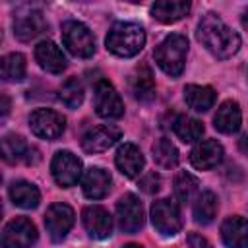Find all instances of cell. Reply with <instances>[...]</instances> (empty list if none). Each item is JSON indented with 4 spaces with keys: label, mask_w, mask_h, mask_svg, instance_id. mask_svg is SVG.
I'll return each mask as SVG.
<instances>
[{
    "label": "cell",
    "mask_w": 248,
    "mask_h": 248,
    "mask_svg": "<svg viewBox=\"0 0 248 248\" xmlns=\"http://www.w3.org/2000/svg\"><path fill=\"white\" fill-rule=\"evenodd\" d=\"M223 159V145L217 140L198 141L190 153V163L200 170H209L217 167Z\"/></svg>",
    "instance_id": "5bb4252c"
},
{
    "label": "cell",
    "mask_w": 248,
    "mask_h": 248,
    "mask_svg": "<svg viewBox=\"0 0 248 248\" xmlns=\"http://www.w3.org/2000/svg\"><path fill=\"white\" fill-rule=\"evenodd\" d=\"M93 103H95L97 114L103 118H120L124 112V105H122L118 91L105 79L97 81L95 93H93Z\"/></svg>",
    "instance_id": "30bf717a"
},
{
    "label": "cell",
    "mask_w": 248,
    "mask_h": 248,
    "mask_svg": "<svg viewBox=\"0 0 248 248\" xmlns=\"http://www.w3.org/2000/svg\"><path fill=\"white\" fill-rule=\"evenodd\" d=\"M184 101L196 112H205L215 103V91L207 85H186L184 87Z\"/></svg>",
    "instance_id": "603a6c76"
},
{
    "label": "cell",
    "mask_w": 248,
    "mask_h": 248,
    "mask_svg": "<svg viewBox=\"0 0 248 248\" xmlns=\"http://www.w3.org/2000/svg\"><path fill=\"white\" fill-rule=\"evenodd\" d=\"M81 188L89 200H101L108 194L110 174L101 167H91L85 170V174L81 178Z\"/></svg>",
    "instance_id": "d6986e66"
},
{
    "label": "cell",
    "mask_w": 248,
    "mask_h": 248,
    "mask_svg": "<svg viewBox=\"0 0 248 248\" xmlns=\"http://www.w3.org/2000/svg\"><path fill=\"white\" fill-rule=\"evenodd\" d=\"M151 151H153L155 163L161 165V167H165V169H170V167H174V165L178 163V149H176L174 143H172L170 140H167V138L157 140V141L153 143Z\"/></svg>",
    "instance_id": "4316f807"
},
{
    "label": "cell",
    "mask_w": 248,
    "mask_h": 248,
    "mask_svg": "<svg viewBox=\"0 0 248 248\" xmlns=\"http://www.w3.org/2000/svg\"><path fill=\"white\" fill-rule=\"evenodd\" d=\"M46 27V21L39 10H27L19 12L14 17V35L19 41H31L37 35H41Z\"/></svg>",
    "instance_id": "9a60e30c"
},
{
    "label": "cell",
    "mask_w": 248,
    "mask_h": 248,
    "mask_svg": "<svg viewBox=\"0 0 248 248\" xmlns=\"http://www.w3.org/2000/svg\"><path fill=\"white\" fill-rule=\"evenodd\" d=\"M27 149H29V145L23 141L21 136L8 134V136H4V140H2V157H4L8 163H16V161H19V159H25Z\"/></svg>",
    "instance_id": "f1b7e54d"
},
{
    "label": "cell",
    "mask_w": 248,
    "mask_h": 248,
    "mask_svg": "<svg viewBox=\"0 0 248 248\" xmlns=\"http://www.w3.org/2000/svg\"><path fill=\"white\" fill-rule=\"evenodd\" d=\"M172 130H174V134H176L184 143H194V141H198V140L202 138V134H203V124H202L198 118L180 114V116H176V120L172 122Z\"/></svg>",
    "instance_id": "484cf974"
},
{
    "label": "cell",
    "mask_w": 248,
    "mask_h": 248,
    "mask_svg": "<svg viewBox=\"0 0 248 248\" xmlns=\"http://www.w3.org/2000/svg\"><path fill=\"white\" fill-rule=\"evenodd\" d=\"M238 149L248 157V132L240 136V140H238Z\"/></svg>",
    "instance_id": "836d02e7"
},
{
    "label": "cell",
    "mask_w": 248,
    "mask_h": 248,
    "mask_svg": "<svg viewBox=\"0 0 248 248\" xmlns=\"http://www.w3.org/2000/svg\"><path fill=\"white\" fill-rule=\"evenodd\" d=\"M198 178L190 172H178L174 178V196L180 203L192 202V198L198 194Z\"/></svg>",
    "instance_id": "f546056e"
},
{
    "label": "cell",
    "mask_w": 248,
    "mask_h": 248,
    "mask_svg": "<svg viewBox=\"0 0 248 248\" xmlns=\"http://www.w3.org/2000/svg\"><path fill=\"white\" fill-rule=\"evenodd\" d=\"M151 223L165 236L176 234L182 229V217H180L178 205L170 200H165V198L153 202V205H151Z\"/></svg>",
    "instance_id": "5b68a950"
},
{
    "label": "cell",
    "mask_w": 248,
    "mask_h": 248,
    "mask_svg": "<svg viewBox=\"0 0 248 248\" xmlns=\"http://www.w3.org/2000/svg\"><path fill=\"white\" fill-rule=\"evenodd\" d=\"M242 25L248 29V8L244 10V14H242Z\"/></svg>",
    "instance_id": "d590c367"
},
{
    "label": "cell",
    "mask_w": 248,
    "mask_h": 248,
    "mask_svg": "<svg viewBox=\"0 0 248 248\" xmlns=\"http://www.w3.org/2000/svg\"><path fill=\"white\" fill-rule=\"evenodd\" d=\"M242 122V112L236 101H225L221 103V107L217 108L215 116H213V126L221 132V134H234L240 128Z\"/></svg>",
    "instance_id": "44dd1931"
},
{
    "label": "cell",
    "mask_w": 248,
    "mask_h": 248,
    "mask_svg": "<svg viewBox=\"0 0 248 248\" xmlns=\"http://www.w3.org/2000/svg\"><path fill=\"white\" fill-rule=\"evenodd\" d=\"M74 209L66 203H52L48 209H46V215H45V227H46V232L48 236L54 240V242H60L66 238V234L70 232L72 225H74Z\"/></svg>",
    "instance_id": "8fae6325"
},
{
    "label": "cell",
    "mask_w": 248,
    "mask_h": 248,
    "mask_svg": "<svg viewBox=\"0 0 248 248\" xmlns=\"http://www.w3.org/2000/svg\"><path fill=\"white\" fill-rule=\"evenodd\" d=\"M188 244H190V248H211L207 238H203L202 234H196V232L188 234Z\"/></svg>",
    "instance_id": "d6a6232c"
},
{
    "label": "cell",
    "mask_w": 248,
    "mask_h": 248,
    "mask_svg": "<svg viewBox=\"0 0 248 248\" xmlns=\"http://www.w3.org/2000/svg\"><path fill=\"white\" fill-rule=\"evenodd\" d=\"M8 110H10V103H8V97H6V95H2V118H6Z\"/></svg>",
    "instance_id": "e575fe53"
},
{
    "label": "cell",
    "mask_w": 248,
    "mask_h": 248,
    "mask_svg": "<svg viewBox=\"0 0 248 248\" xmlns=\"http://www.w3.org/2000/svg\"><path fill=\"white\" fill-rule=\"evenodd\" d=\"M122 248H141V246H138V244H126V246H122Z\"/></svg>",
    "instance_id": "8d00e7d4"
},
{
    "label": "cell",
    "mask_w": 248,
    "mask_h": 248,
    "mask_svg": "<svg viewBox=\"0 0 248 248\" xmlns=\"http://www.w3.org/2000/svg\"><path fill=\"white\" fill-rule=\"evenodd\" d=\"M107 48L122 58L136 56L145 45V31L141 25L132 21H118L107 35Z\"/></svg>",
    "instance_id": "7a4b0ae2"
},
{
    "label": "cell",
    "mask_w": 248,
    "mask_h": 248,
    "mask_svg": "<svg viewBox=\"0 0 248 248\" xmlns=\"http://www.w3.org/2000/svg\"><path fill=\"white\" fill-rule=\"evenodd\" d=\"M114 163H116V169L124 176L134 178V176H138L143 170L145 159H143L140 147H136L134 143H124V145L118 147L116 157H114Z\"/></svg>",
    "instance_id": "e0dca14e"
},
{
    "label": "cell",
    "mask_w": 248,
    "mask_h": 248,
    "mask_svg": "<svg viewBox=\"0 0 248 248\" xmlns=\"http://www.w3.org/2000/svg\"><path fill=\"white\" fill-rule=\"evenodd\" d=\"M217 207H219L217 196L209 190L202 192L194 203V221L200 225H209L217 215Z\"/></svg>",
    "instance_id": "d4e9b609"
},
{
    "label": "cell",
    "mask_w": 248,
    "mask_h": 248,
    "mask_svg": "<svg viewBox=\"0 0 248 248\" xmlns=\"http://www.w3.org/2000/svg\"><path fill=\"white\" fill-rule=\"evenodd\" d=\"M60 101L68 108H78L83 101V83L78 78H68L60 87Z\"/></svg>",
    "instance_id": "4dcf8cb0"
},
{
    "label": "cell",
    "mask_w": 248,
    "mask_h": 248,
    "mask_svg": "<svg viewBox=\"0 0 248 248\" xmlns=\"http://www.w3.org/2000/svg\"><path fill=\"white\" fill-rule=\"evenodd\" d=\"M198 41L217 58H231L240 48V35L215 14H205L198 23Z\"/></svg>",
    "instance_id": "6da1fadb"
},
{
    "label": "cell",
    "mask_w": 248,
    "mask_h": 248,
    "mask_svg": "<svg viewBox=\"0 0 248 248\" xmlns=\"http://www.w3.org/2000/svg\"><path fill=\"white\" fill-rule=\"evenodd\" d=\"M130 91H132L134 99H138L141 103H149V101L155 99V79H153V74H151L149 66L141 64L132 72Z\"/></svg>",
    "instance_id": "ac0fdd59"
},
{
    "label": "cell",
    "mask_w": 248,
    "mask_h": 248,
    "mask_svg": "<svg viewBox=\"0 0 248 248\" xmlns=\"http://www.w3.org/2000/svg\"><path fill=\"white\" fill-rule=\"evenodd\" d=\"M221 238L229 248H248V221L232 215L221 225Z\"/></svg>",
    "instance_id": "ffe728a7"
},
{
    "label": "cell",
    "mask_w": 248,
    "mask_h": 248,
    "mask_svg": "<svg viewBox=\"0 0 248 248\" xmlns=\"http://www.w3.org/2000/svg\"><path fill=\"white\" fill-rule=\"evenodd\" d=\"M81 221H83V227L91 238L103 240V238L110 236V232H112V217L101 205L85 207L81 213Z\"/></svg>",
    "instance_id": "4fadbf2b"
},
{
    "label": "cell",
    "mask_w": 248,
    "mask_h": 248,
    "mask_svg": "<svg viewBox=\"0 0 248 248\" xmlns=\"http://www.w3.org/2000/svg\"><path fill=\"white\" fill-rule=\"evenodd\" d=\"M116 219H118V227L128 234H134L143 227V207H141V202L138 200V196L124 194L118 200Z\"/></svg>",
    "instance_id": "9c48e42d"
},
{
    "label": "cell",
    "mask_w": 248,
    "mask_h": 248,
    "mask_svg": "<svg viewBox=\"0 0 248 248\" xmlns=\"http://www.w3.org/2000/svg\"><path fill=\"white\" fill-rule=\"evenodd\" d=\"M2 78L6 81H21L25 78V58L19 52L6 54L2 58Z\"/></svg>",
    "instance_id": "83f0119b"
},
{
    "label": "cell",
    "mask_w": 248,
    "mask_h": 248,
    "mask_svg": "<svg viewBox=\"0 0 248 248\" xmlns=\"http://www.w3.org/2000/svg\"><path fill=\"white\" fill-rule=\"evenodd\" d=\"M62 43L78 58H89L95 52V39L87 25L81 21H66L62 25Z\"/></svg>",
    "instance_id": "277c9868"
},
{
    "label": "cell",
    "mask_w": 248,
    "mask_h": 248,
    "mask_svg": "<svg viewBox=\"0 0 248 248\" xmlns=\"http://www.w3.org/2000/svg\"><path fill=\"white\" fill-rule=\"evenodd\" d=\"M50 170L58 186L70 188V186H76L81 176V161L72 151H58L52 157Z\"/></svg>",
    "instance_id": "ba28073f"
},
{
    "label": "cell",
    "mask_w": 248,
    "mask_h": 248,
    "mask_svg": "<svg viewBox=\"0 0 248 248\" xmlns=\"http://www.w3.org/2000/svg\"><path fill=\"white\" fill-rule=\"evenodd\" d=\"M10 198L17 207L23 209H33L39 205L41 202V194L37 190L35 184L27 182V180H17L10 186Z\"/></svg>",
    "instance_id": "cb8c5ba5"
},
{
    "label": "cell",
    "mask_w": 248,
    "mask_h": 248,
    "mask_svg": "<svg viewBox=\"0 0 248 248\" xmlns=\"http://www.w3.org/2000/svg\"><path fill=\"white\" fill-rule=\"evenodd\" d=\"M140 188L145 194H155L161 190V176L157 172H147L141 180H140Z\"/></svg>",
    "instance_id": "1f68e13d"
},
{
    "label": "cell",
    "mask_w": 248,
    "mask_h": 248,
    "mask_svg": "<svg viewBox=\"0 0 248 248\" xmlns=\"http://www.w3.org/2000/svg\"><path fill=\"white\" fill-rule=\"evenodd\" d=\"M186 52H188V39L184 35L172 33L157 45L153 56L165 74H169L170 78H178L184 70Z\"/></svg>",
    "instance_id": "3957f363"
},
{
    "label": "cell",
    "mask_w": 248,
    "mask_h": 248,
    "mask_svg": "<svg viewBox=\"0 0 248 248\" xmlns=\"http://www.w3.org/2000/svg\"><path fill=\"white\" fill-rule=\"evenodd\" d=\"M190 12V2L186 0H163L151 6V16L161 23H174Z\"/></svg>",
    "instance_id": "7402d4cb"
},
{
    "label": "cell",
    "mask_w": 248,
    "mask_h": 248,
    "mask_svg": "<svg viewBox=\"0 0 248 248\" xmlns=\"http://www.w3.org/2000/svg\"><path fill=\"white\" fill-rule=\"evenodd\" d=\"M37 242V229L27 217L12 219L2 232V248H31Z\"/></svg>",
    "instance_id": "8992f818"
},
{
    "label": "cell",
    "mask_w": 248,
    "mask_h": 248,
    "mask_svg": "<svg viewBox=\"0 0 248 248\" xmlns=\"http://www.w3.org/2000/svg\"><path fill=\"white\" fill-rule=\"evenodd\" d=\"M35 58L45 72L62 74L66 70V56L52 41H41L35 46Z\"/></svg>",
    "instance_id": "2e32d148"
},
{
    "label": "cell",
    "mask_w": 248,
    "mask_h": 248,
    "mask_svg": "<svg viewBox=\"0 0 248 248\" xmlns=\"http://www.w3.org/2000/svg\"><path fill=\"white\" fill-rule=\"evenodd\" d=\"M120 136H122L120 128H116L112 124L95 126L81 138V147L87 153H101V151H107L108 147H112L120 140Z\"/></svg>",
    "instance_id": "7c38bea8"
},
{
    "label": "cell",
    "mask_w": 248,
    "mask_h": 248,
    "mask_svg": "<svg viewBox=\"0 0 248 248\" xmlns=\"http://www.w3.org/2000/svg\"><path fill=\"white\" fill-rule=\"evenodd\" d=\"M29 128L35 136H39L43 140H56L58 136H62V132L66 128V118L56 110L37 108L29 116Z\"/></svg>",
    "instance_id": "52a82bcc"
}]
</instances>
